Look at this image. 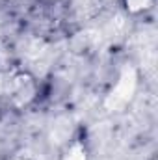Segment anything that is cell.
<instances>
[{
    "mask_svg": "<svg viewBox=\"0 0 158 160\" xmlns=\"http://www.w3.org/2000/svg\"><path fill=\"white\" fill-rule=\"evenodd\" d=\"M136 89V73L132 67H125L121 77H119L116 88L110 91L108 99H106V108L110 110H121L134 95Z\"/></svg>",
    "mask_w": 158,
    "mask_h": 160,
    "instance_id": "6da1fadb",
    "label": "cell"
},
{
    "mask_svg": "<svg viewBox=\"0 0 158 160\" xmlns=\"http://www.w3.org/2000/svg\"><path fill=\"white\" fill-rule=\"evenodd\" d=\"M149 2H151V0H126V8H128L130 11H140V9H143V8H147Z\"/></svg>",
    "mask_w": 158,
    "mask_h": 160,
    "instance_id": "277c9868",
    "label": "cell"
},
{
    "mask_svg": "<svg viewBox=\"0 0 158 160\" xmlns=\"http://www.w3.org/2000/svg\"><path fill=\"white\" fill-rule=\"evenodd\" d=\"M71 132H73V123L67 116H62L52 123V128H50V138L56 145H62L65 143L69 138H71Z\"/></svg>",
    "mask_w": 158,
    "mask_h": 160,
    "instance_id": "7a4b0ae2",
    "label": "cell"
},
{
    "mask_svg": "<svg viewBox=\"0 0 158 160\" xmlns=\"http://www.w3.org/2000/svg\"><path fill=\"white\" fill-rule=\"evenodd\" d=\"M63 160H86V153L80 145H73L69 149V153L63 157Z\"/></svg>",
    "mask_w": 158,
    "mask_h": 160,
    "instance_id": "3957f363",
    "label": "cell"
}]
</instances>
